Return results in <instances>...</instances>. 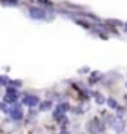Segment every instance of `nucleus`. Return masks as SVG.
<instances>
[{
    "label": "nucleus",
    "instance_id": "2eb2a0df",
    "mask_svg": "<svg viewBox=\"0 0 127 134\" xmlns=\"http://www.w3.org/2000/svg\"><path fill=\"white\" fill-rule=\"evenodd\" d=\"M78 72H80V74H86V72H89V68H87V66L80 68V69H78Z\"/></svg>",
    "mask_w": 127,
    "mask_h": 134
},
{
    "label": "nucleus",
    "instance_id": "f03ea898",
    "mask_svg": "<svg viewBox=\"0 0 127 134\" xmlns=\"http://www.w3.org/2000/svg\"><path fill=\"white\" fill-rule=\"evenodd\" d=\"M109 125L117 134L124 133V130H126V122H124L123 116H118V115L109 116Z\"/></svg>",
    "mask_w": 127,
    "mask_h": 134
},
{
    "label": "nucleus",
    "instance_id": "20e7f679",
    "mask_svg": "<svg viewBox=\"0 0 127 134\" xmlns=\"http://www.w3.org/2000/svg\"><path fill=\"white\" fill-rule=\"evenodd\" d=\"M21 103L24 105V106H28V108H34V106H39L40 105V99L39 96L36 94H25L24 97L21 99Z\"/></svg>",
    "mask_w": 127,
    "mask_h": 134
},
{
    "label": "nucleus",
    "instance_id": "aec40b11",
    "mask_svg": "<svg viewBox=\"0 0 127 134\" xmlns=\"http://www.w3.org/2000/svg\"><path fill=\"white\" fill-rule=\"evenodd\" d=\"M126 86H127V83H126Z\"/></svg>",
    "mask_w": 127,
    "mask_h": 134
},
{
    "label": "nucleus",
    "instance_id": "4468645a",
    "mask_svg": "<svg viewBox=\"0 0 127 134\" xmlns=\"http://www.w3.org/2000/svg\"><path fill=\"white\" fill-rule=\"evenodd\" d=\"M0 110H3L4 114H8V112H9V108H8V105H6L4 102L0 103Z\"/></svg>",
    "mask_w": 127,
    "mask_h": 134
},
{
    "label": "nucleus",
    "instance_id": "7ed1b4c3",
    "mask_svg": "<svg viewBox=\"0 0 127 134\" xmlns=\"http://www.w3.org/2000/svg\"><path fill=\"white\" fill-rule=\"evenodd\" d=\"M8 115H9V116H10V118L13 119V121H21V119L24 118V110H22L21 105L15 103V105H12V106L9 108Z\"/></svg>",
    "mask_w": 127,
    "mask_h": 134
},
{
    "label": "nucleus",
    "instance_id": "a211bd4d",
    "mask_svg": "<svg viewBox=\"0 0 127 134\" xmlns=\"http://www.w3.org/2000/svg\"><path fill=\"white\" fill-rule=\"evenodd\" d=\"M124 100H126V102H127V93H126V94H124Z\"/></svg>",
    "mask_w": 127,
    "mask_h": 134
},
{
    "label": "nucleus",
    "instance_id": "1a4fd4ad",
    "mask_svg": "<svg viewBox=\"0 0 127 134\" xmlns=\"http://www.w3.org/2000/svg\"><path fill=\"white\" fill-rule=\"evenodd\" d=\"M107 105H108V108H111V109H117V108L120 106L118 102H117L114 97H108L107 99Z\"/></svg>",
    "mask_w": 127,
    "mask_h": 134
},
{
    "label": "nucleus",
    "instance_id": "f257e3e1",
    "mask_svg": "<svg viewBox=\"0 0 127 134\" xmlns=\"http://www.w3.org/2000/svg\"><path fill=\"white\" fill-rule=\"evenodd\" d=\"M86 128H87L89 134H100L105 130V125H103V122L99 118H92L86 124Z\"/></svg>",
    "mask_w": 127,
    "mask_h": 134
},
{
    "label": "nucleus",
    "instance_id": "f3484780",
    "mask_svg": "<svg viewBox=\"0 0 127 134\" xmlns=\"http://www.w3.org/2000/svg\"><path fill=\"white\" fill-rule=\"evenodd\" d=\"M59 134H70V133H68V131L67 130H62V131H61V133Z\"/></svg>",
    "mask_w": 127,
    "mask_h": 134
},
{
    "label": "nucleus",
    "instance_id": "39448f33",
    "mask_svg": "<svg viewBox=\"0 0 127 134\" xmlns=\"http://www.w3.org/2000/svg\"><path fill=\"white\" fill-rule=\"evenodd\" d=\"M28 15L31 19H36V21H44L46 19V10L44 9H40V8H30L28 9Z\"/></svg>",
    "mask_w": 127,
    "mask_h": 134
},
{
    "label": "nucleus",
    "instance_id": "f8f14e48",
    "mask_svg": "<svg viewBox=\"0 0 127 134\" xmlns=\"http://www.w3.org/2000/svg\"><path fill=\"white\" fill-rule=\"evenodd\" d=\"M9 77H6V75H0V86H6V84H9Z\"/></svg>",
    "mask_w": 127,
    "mask_h": 134
},
{
    "label": "nucleus",
    "instance_id": "9d476101",
    "mask_svg": "<svg viewBox=\"0 0 127 134\" xmlns=\"http://www.w3.org/2000/svg\"><path fill=\"white\" fill-rule=\"evenodd\" d=\"M56 109H58V110H61V112H64V114H65L67 110H70V109H71V106H70V103H59V105L56 106Z\"/></svg>",
    "mask_w": 127,
    "mask_h": 134
},
{
    "label": "nucleus",
    "instance_id": "dca6fc26",
    "mask_svg": "<svg viewBox=\"0 0 127 134\" xmlns=\"http://www.w3.org/2000/svg\"><path fill=\"white\" fill-rule=\"evenodd\" d=\"M19 2V0H6V3H9V4H16Z\"/></svg>",
    "mask_w": 127,
    "mask_h": 134
},
{
    "label": "nucleus",
    "instance_id": "0eeeda50",
    "mask_svg": "<svg viewBox=\"0 0 127 134\" xmlns=\"http://www.w3.org/2000/svg\"><path fill=\"white\" fill-rule=\"evenodd\" d=\"M93 97H95V102L98 103V105H103V103L107 102V99L103 97L99 91H95V93H93Z\"/></svg>",
    "mask_w": 127,
    "mask_h": 134
},
{
    "label": "nucleus",
    "instance_id": "423d86ee",
    "mask_svg": "<svg viewBox=\"0 0 127 134\" xmlns=\"http://www.w3.org/2000/svg\"><path fill=\"white\" fill-rule=\"evenodd\" d=\"M16 100H18V94H10V93H6V94H4V103L15 105Z\"/></svg>",
    "mask_w": 127,
    "mask_h": 134
},
{
    "label": "nucleus",
    "instance_id": "6e6552de",
    "mask_svg": "<svg viewBox=\"0 0 127 134\" xmlns=\"http://www.w3.org/2000/svg\"><path fill=\"white\" fill-rule=\"evenodd\" d=\"M52 100H44V102H40V108L39 109L40 110H49V109H52Z\"/></svg>",
    "mask_w": 127,
    "mask_h": 134
},
{
    "label": "nucleus",
    "instance_id": "412c9836",
    "mask_svg": "<svg viewBox=\"0 0 127 134\" xmlns=\"http://www.w3.org/2000/svg\"><path fill=\"white\" fill-rule=\"evenodd\" d=\"M78 134H81V133H78Z\"/></svg>",
    "mask_w": 127,
    "mask_h": 134
},
{
    "label": "nucleus",
    "instance_id": "6ab92c4d",
    "mask_svg": "<svg viewBox=\"0 0 127 134\" xmlns=\"http://www.w3.org/2000/svg\"><path fill=\"white\" fill-rule=\"evenodd\" d=\"M124 28H126V31H127V24H126V25H124Z\"/></svg>",
    "mask_w": 127,
    "mask_h": 134
},
{
    "label": "nucleus",
    "instance_id": "9b49d317",
    "mask_svg": "<svg viewBox=\"0 0 127 134\" xmlns=\"http://www.w3.org/2000/svg\"><path fill=\"white\" fill-rule=\"evenodd\" d=\"M100 78V72H98V71H95L93 74H92V77H90V84H95L98 80Z\"/></svg>",
    "mask_w": 127,
    "mask_h": 134
},
{
    "label": "nucleus",
    "instance_id": "ddd939ff",
    "mask_svg": "<svg viewBox=\"0 0 127 134\" xmlns=\"http://www.w3.org/2000/svg\"><path fill=\"white\" fill-rule=\"evenodd\" d=\"M9 86L10 87H21L22 86V83H21V81H18V80H10V81H9Z\"/></svg>",
    "mask_w": 127,
    "mask_h": 134
}]
</instances>
